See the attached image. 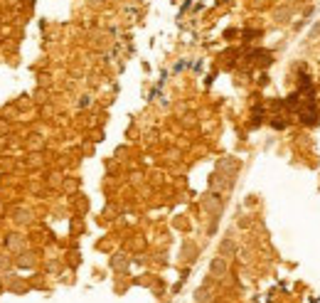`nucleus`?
Returning <instances> with one entry per match:
<instances>
[{
  "label": "nucleus",
  "mask_w": 320,
  "mask_h": 303,
  "mask_svg": "<svg viewBox=\"0 0 320 303\" xmlns=\"http://www.w3.org/2000/svg\"><path fill=\"white\" fill-rule=\"evenodd\" d=\"M210 274H212L214 278H222V276L227 274V259H224V256L212 259V264H210Z\"/></svg>",
  "instance_id": "nucleus-1"
},
{
  "label": "nucleus",
  "mask_w": 320,
  "mask_h": 303,
  "mask_svg": "<svg viewBox=\"0 0 320 303\" xmlns=\"http://www.w3.org/2000/svg\"><path fill=\"white\" fill-rule=\"evenodd\" d=\"M210 301V291L207 288H197L195 291V303H207Z\"/></svg>",
  "instance_id": "nucleus-2"
}]
</instances>
